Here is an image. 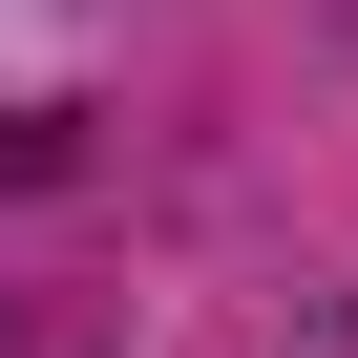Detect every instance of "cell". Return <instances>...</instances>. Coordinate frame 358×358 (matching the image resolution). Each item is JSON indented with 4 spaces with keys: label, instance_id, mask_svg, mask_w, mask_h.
<instances>
[{
    "label": "cell",
    "instance_id": "cell-1",
    "mask_svg": "<svg viewBox=\"0 0 358 358\" xmlns=\"http://www.w3.org/2000/svg\"><path fill=\"white\" fill-rule=\"evenodd\" d=\"M316 358H358V337H316Z\"/></svg>",
    "mask_w": 358,
    "mask_h": 358
}]
</instances>
